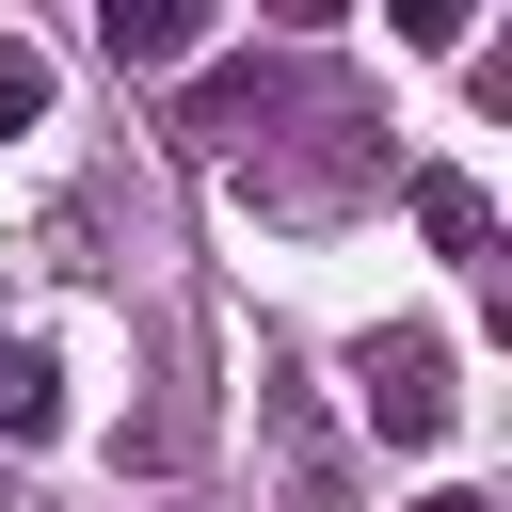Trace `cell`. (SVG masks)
Returning a JSON list of instances; mask_svg holds the SVG:
<instances>
[{"mask_svg": "<svg viewBox=\"0 0 512 512\" xmlns=\"http://www.w3.org/2000/svg\"><path fill=\"white\" fill-rule=\"evenodd\" d=\"M32 112H48V48H32V32H0V128H32Z\"/></svg>", "mask_w": 512, "mask_h": 512, "instance_id": "5b68a950", "label": "cell"}, {"mask_svg": "<svg viewBox=\"0 0 512 512\" xmlns=\"http://www.w3.org/2000/svg\"><path fill=\"white\" fill-rule=\"evenodd\" d=\"M96 48H112V64H192V48H208V16H192V0H112V16H96Z\"/></svg>", "mask_w": 512, "mask_h": 512, "instance_id": "7a4b0ae2", "label": "cell"}, {"mask_svg": "<svg viewBox=\"0 0 512 512\" xmlns=\"http://www.w3.org/2000/svg\"><path fill=\"white\" fill-rule=\"evenodd\" d=\"M48 432H64V368L32 336H0V448H48Z\"/></svg>", "mask_w": 512, "mask_h": 512, "instance_id": "277c9868", "label": "cell"}, {"mask_svg": "<svg viewBox=\"0 0 512 512\" xmlns=\"http://www.w3.org/2000/svg\"><path fill=\"white\" fill-rule=\"evenodd\" d=\"M368 432L384 448H432L448 432V336H368Z\"/></svg>", "mask_w": 512, "mask_h": 512, "instance_id": "6da1fadb", "label": "cell"}, {"mask_svg": "<svg viewBox=\"0 0 512 512\" xmlns=\"http://www.w3.org/2000/svg\"><path fill=\"white\" fill-rule=\"evenodd\" d=\"M416 512H496V496H464V480H448V496H416Z\"/></svg>", "mask_w": 512, "mask_h": 512, "instance_id": "8992f818", "label": "cell"}, {"mask_svg": "<svg viewBox=\"0 0 512 512\" xmlns=\"http://www.w3.org/2000/svg\"><path fill=\"white\" fill-rule=\"evenodd\" d=\"M416 240L480 272V256H496V192H480V176H416Z\"/></svg>", "mask_w": 512, "mask_h": 512, "instance_id": "3957f363", "label": "cell"}]
</instances>
